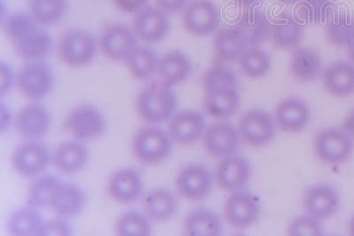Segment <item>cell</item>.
<instances>
[{
	"label": "cell",
	"instance_id": "cell-4",
	"mask_svg": "<svg viewBox=\"0 0 354 236\" xmlns=\"http://www.w3.org/2000/svg\"><path fill=\"white\" fill-rule=\"evenodd\" d=\"M172 139L169 133L155 127L145 126L136 132L131 149L138 161L147 166H156L165 161L172 152Z\"/></svg>",
	"mask_w": 354,
	"mask_h": 236
},
{
	"label": "cell",
	"instance_id": "cell-1",
	"mask_svg": "<svg viewBox=\"0 0 354 236\" xmlns=\"http://www.w3.org/2000/svg\"><path fill=\"white\" fill-rule=\"evenodd\" d=\"M3 30L15 52L25 61H44L53 50V39L30 12H15L8 15Z\"/></svg>",
	"mask_w": 354,
	"mask_h": 236
},
{
	"label": "cell",
	"instance_id": "cell-13",
	"mask_svg": "<svg viewBox=\"0 0 354 236\" xmlns=\"http://www.w3.org/2000/svg\"><path fill=\"white\" fill-rule=\"evenodd\" d=\"M213 184L214 176L210 169L199 163L183 166L176 179L177 191L189 201H199L207 197Z\"/></svg>",
	"mask_w": 354,
	"mask_h": 236
},
{
	"label": "cell",
	"instance_id": "cell-3",
	"mask_svg": "<svg viewBox=\"0 0 354 236\" xmlns=\"http://www.w3.org/2000/svg\"><path fill=\"white\" fill-rule=\"evenodd\" d=\"M99 41L86 28H73L59 37L57 51L59 59L68 67L82 68L94 61Z\"/></svg>",
	"mask_w": 354,
	"mask_h": 236
},
{
	"label": "cell",
	"instance_id": "cell-26",
	"mask_svg": "<svg viewBox=\"0 0 354 236\" xmlns=\"http://www.w3.org/2000/svg\"><path fill=\"white\" fill-rule=\"evenodd\" d=\"M192 62L181 50H172L160 57L158 73L160 81L175 87L185 83L192 73Z\"/></svg>",
	"mask_w": 354,
	"mask_h": 236
},
{
	"label": "cell",
	"instance_id": "cell-7",
	"mask_svg": "<svg viewBox=\"0 0 354 236\" xmlns=\"http://www.w3.org/2000/svg\"><path fill=\"white\" fill-rule=\"evenodd\" d=\"M101 53L113 62H125L138 46V39L132 28L123 23L106 26L99 37Z\"/></svg>",
	"mask_w": 354,
	"mask_h": 236
},
{
	"label": "cell",
	"instance_id": "cell-41",
	"mask_svg": "<svg viewBox=\"0 0 354 236\" xmlns=\"http://www.w3.org/2000/svg\"><path fill=\"white\" fill-rule=\"evenodd\" d=\"M296 12L300 20L320 23L334 14V0H297Z\"/></svg>",
	"mask_w": 354,
	"mask_h": 236
},
{
	"label": "cell",
	"instance_id": "cell-40",
	"mask_svg": "<svg viewBox=\"0 0 354 236\" xmlns=\"http://www.w3.org/2000/svg\"><path fill=\"white\" fill-rule=\"evenodd\" d=\"M202 84L205 93L214 91L236 89L239 84L238 75L232 68L223 64L212 66L205 72Z\"/></svg>",
	"mask_w": 354,
	"mask_h": 236
},
{
	"label": "cell",
	"instance_id": "cell-15",
	"mask_svg": "<svg viewBox=\"0 0 354 236\" xmlns=\"http://www.w3.org/2000/svg\"><path fill=\"white\" fill-rule=\"evenodd\" d=\"M240 134L235 126L227 121H218L207 128L202 140L210 156L224 159L234 155L239 150Z\"/></svg>",
	"mask_w": 354,
	"mask_h": 236
},
{
	"label": "cell",
	"instance_id": "cell-36",
	"mask_svg": "<svg viewBox=\"0 0 354 236\" xmlns=\"http://www.w3.org/2000/svg\"><path fill=\"white\" fill-rule=\"evenodd\" d=\"M325 34L331 45L346 47L354 37V18L348 12H334L327 21Z\"/></svg>",
	"mask_w": 354,
	"mask_h": 236
},
{
	"label": "cell",
	"instance_id": "cell-49",
	"mask_svg": "<svg viewBox=\"0 0 354 236\" xmlns=\"http://www.w3.org/2000/svg\"><path fill=\"white\" fill-rule=\"evenodd\" d=\"M233 3H235L236 5L240 6V8H252L258 3H260L261 0H232Z\"/></svg>",
	"mask_w": 354,
	"mask_h": 236
},
{
	"label": "cell",
	"instance_id": "cell-11",
	"mask_svg": "<svg viewBox=\"0 0 354 236\" xmlns=\"http://www.w3.org/2000/svg\"><path fill=\"white\" fill-rule=\"evenodd\" d=\"M169 14L157 6H148L133 15L132 28L138 40L154 45L166 39L170 30Z\"/></svg>",
	"mask_w": 354,
	"mask_h": 236
},
{
	"label": "cell",
	"instance_id": "cell-53",
	"mask_svg": "<svg viewBox=\"0 0 354 236\" xmlns=\"http://www.w3.org/2000/svg\"><path fill=\"white\" fill-rule=\"evenodd\" d=\"M28 1H30H30H33V0H28Z\"/></svg>",
	"mask_w": 354,
	"mask_h": 236
},
{
	"label": "cell",
	"instance_id": "cell-48",
	"mask_svg": "<svg viewBox=\"0 0 354 236\" xmlns=\"http://www.w3.org/2000/svg\"><path fill=\"white\" fill-rule=\"evenodd\" d=\"M344 130L348 132L351 137L354 139V110L350 113L348 118L344 122Z\"/></svg>",
	"mask_w": 354,
	"mask_h": 236
},
{
	"label": "cell",
	"instance_id": "cell-14",
	"mask_svg": "<svg viewBox=\"0 0 354 236\" xmlns=\"http://www.w3.org/2000/svg\"><path fill=\"white\" fill-rule=\"evenodd\" d=\"M261 213V204L251 192L232 191L226 201L224 214L233 228L245 229L254 224Z\"/></svg>",
	"mask_w": 354,
	"mask_h": 236
},
{
	"label": "cell",
	"instance_id": "cell-9",
	"mask_svg": "<svg viewBox=\"0 0 354 236\" xmlns=\"http://www.w3.org/2000/svg\"><path fill=\"white\" fill-rule=\"evenodd\" d=\"M315 149L322 162L340 165L346 161L353 153V137L343 128H328L316 137Z\"/></svg>",
	"mask_w": 354,
	"mask_h": 236
},
{
	"label": "cell",
	"instance_id": "cell-19",
	"mask_svg": "<svg viewBox=\"0 0 354 236\" xmlns=\"http://www.w3.org/2000/svg\"><path fill=\"white\" fill-rule=\"evenodd\" d=\"M303 204L306 213L324 220L337 212L340 206V197L332 186L315 184L305 192Z\"/></svg>",
	"mask_w": 354,
	"mask_h": 236
},
{
	"label": "cell",
	"instance_id": "cell-45",
	"mask_svg": "<svg viewBox=\"0 0 354 236\" xmlns=\"http://www.w3.org/2000/svg\"><path fill=\"white\" fill-rule=\"evenodd\" d=\"M113 2L119 11L133 15L149 6V0H113Z\"/></svg>",
	"mask_w": 354,
	"mask_h": 236
},
{
	"label": "cell",
	"instance_id": "cell-34",
	"mask_svg": "<svg viewBox=\"0 0 354 236\" xmlns=\"http://www.w3.org/2000/svg\"><path fill=\"white\" fill-rule=\"evenodd\" d=\"M160 57L149 46H138L125 61L129 74L136 80L148 81L158 73Z\"/></svg>",
	"mask_w": 354,
	"mask_h": 236
},
{
	"label": "cell",
	"instance_id": "cell-18",
	"mask_svg": "<svg viewBox=\"0 0 354 236\" xmlns=\"http://www.w3.org/2000/svg\"><path fill=\"white\" fill-rule=\"evenodd\" d=\"M107 188L110 197L115 202L122 204L135 203L144 192L143 176L133 168L117 170L111 175Z\"/></svg>",
	"mask_w": 354,
	"mask_h": 236
},
{
	"label": "cell",
	"instance_id": "cell-43",
	"mask_svg": "<svg viewBox=\"0 0 354 236\" xmlns=\"http://www.w3.org/2000/svg\"><path fill=\"white\" fill-rule=\"evenodd\" d=\"M71 236L73 235V228L68 219L58 216L46 220L44 223V236Z\"/></svg>",
	"mask_w": 354,
	"mask_h": 236
},
{
	"label": "cell",
	"instance_id": "cell-2",
	"mask_svg": "<svg viewBox=\"0 0 354 236\" xmlns=\"http://www.w3.org/2000/svg\"><path fill=\"white\" fill-rule=\"evenodd\" d=\"M178 97L174 87L158 81L139 92L136 108L139 117L151 125L170 121L175 115Z\"/></svg>",
	"mask_w": 354,
	"mask_h": 236
},
{
	"label": "cell",
	"instance_id": "cell-52",
	"mask_svg": "<svg viewBox=\"0 0 354 236\" xmlns=\"http://www.w3.org/2000/svg\"><path fill=\"white\" fill-rule=\"evenodd\" d=\"M277 2L283 3V4L289 5L295 3L297 0H276Z\"/></svg>",
	"mask_w": 354,
	"mask_h": 236
},
{
	"label": "cell",
	"instance_id": "cell-17",
	"mask_svg": "<svg viewBox=\"0 0 354 236\" xmlns=\"http://www.w3.org/2000/svg\"><path fill=\"white\" fill-rule=\"evenodd\" d=\"M207 125L203 115L194 110L175 113L169 124V137L173 141L189 146L203 137Z\"/></svg>",
	"mask_w": 354,
	"mask_h": 236
},
{
	"label": "cell",
	"instance_id": "cell-16",
	"mask_svg": "<svg viewBox=\"0 0 354 236\" xmlns=\"http://www.w3.org/2000/svg\"><path fill=\"white\" fill-rule=\"evenodd\" d=\"M50 122L52 118L48 109L37 101H32L19 109L14 124L22 137L35 140L48 133Z\"/></svg>",
	"mask_w": 354,
	"mask_h": 236
},
{
	"label": "cell",
	"instance_id": "cell-5",
	"mask_svg": "<svg viewBox=\"0 0 354 236\" xmlns=\"http://www.w3.org/2000/svg\"><path fill=\"white\" fill-rule=\"evenodd\" d=\"M55 84V72L44 61H28L17 73L18 90L31 101L46 99Z\"/></svg>",
	"mask_w": 354,
	"mask_h": 236
},
{
	"label": "cell",
	"instance_id": "cell-23",
	"mask_svg": "<svg viewBox=\"0 0 354 236\" xmlns=\"http://www.w3.org/2000/svg\"><path fill=\"white\" fill-rule=\"evenodd\" d=\"M178 200L171 190L166 188H151L143 198L144 212L151 222H169L178 210Z\"/></svg>",
	"mask_w": 354,
	"mask_h": 236
},
{
	"label": "cell",
	"instance_id": "cell-32",
	"mask_svg": "<svg viewBox=\"0 0 354 236\" xmlns=\"http://www.w3.org/2000/svg\"><path fill=\"white\" fill-rule=\"evenodd\" d=\"M44 223L39 210L28 206L11 213L6 228L14 236H44Z\"/></svg>",
	"mask_w": 354,
	"mask_h": 236
},
{
	"label": "cell",
	"instance_id": "cell-12",
	"mask_svg": "<svg viewBox=\"0 0 354 236\" xmlns=\"http://www.w3.org/2000/svg\"><path fill=\"white\" fill-rule=\"evenodd\" d=\"M239 131L240 137L248 146L263 147L270 144L276 135V121L265 110L252 109L240 119Z\"/></svg>",
	"mask_w": 354,
	"mask_h": 236
},
{
	"label": "cell",
	"instance_id": "cell-44",
	"mask_svg": "<svg viewBox=\"0 0 354 236\" xmlns=\"http://www.w3.org/2000/svg\"><path fill=\"white\" fill-rule=\"evenodd\" d=\"M0 96L3 100L10 93L17 81V74L8 62H0Z\"/></svg>",
	"mask_w": 354,
	"mask_h": 236
},
{
	"label": "cell",
	"instance_id": "cell-46",
	"mask_svg": "<svg viewBox=\"0 0 354 236\" xmlns=\"http://www.w3.org/2000/svg\"><path fill=\"white\" fill-rule=\"evenodd\" d=\"M155 2L158 8L169 14L183 12L189 0H155Z\"/></svg>",
	"mask_w": 354,
	"mask_h": 236
},
{
	"label": "cell",
	"instance_id": "cell-39",
	"mask_svg": "<svg viewBox=\"0 0 354 236\" xmlns=\"http://www.w3.org/2000/svg\"><path fill=\"white\" fill-rule=\"evenodd\" d=\"M151 222L145 213L131 210L119 216L115 230L119 236H148L151 234Z\"/></svg>",
	"mask_w": 354,
	"mask_h": 236
},
{
	"label": "cell",
	"instance_id": "cell-30",
	"mask_svg": "<svg viewBox=\"0 0 354 236\" xmlns=\"http://www.w3.org/2000/svg\"><path fill=\"white\" fill-rule=\"evenodd\" d=\"M289 69L297 81L310 83L320 77L322 72L321 56L314 50L297 47L290 55Z\"/></svg>",
	"mask_w": 354,
	"mask_h": 236
},
{
	"label": "cell",
	"instance_id": "cell-20",
	"mask_svg": "<svg viewBox=\"0 0 354 236\" xmlns=\"http://www.w3.org/2000/svg\"><path fill=\"white\" fill-rule=\"evenodd\" d=\"M86 204V194L80 186L62 181L53 192L49 208L56 215L68 219L83 212Z\"/></svg>",
	"mask_w": 354,
	"mask_h": 236
},
{
	"label": "cell",
	"instance_id": "cell-25",
	"mask_svg": "<svg viewBox=\"0 0 354 236\" xmlns=\"http://www.w3.org/2000/svg\"><path fill=\"white\" fill-rule=\"evenodd\" d=\"M325 90L337 97H346L354 94V64L339 61L330 63L322 74Z\"/></svg>",
	"mask_w": 354,
	"mask_h": 236
},
{
	"label": "cell",
	"instance_id": "cell-27",
	"mask_svg": "<svg viewBox=\"0 0 354 236\" xmlns=\"http://www.w3.org/2000/svg\"><path fill=\"white\" fill-rule=\"evenodd\" d=\"M248 47L245 37L235 25L218 28L214 34V52L221 62L239 61Z\"/></svg>",
	"mask_w": 354,
	"mask_h": 236
},
{
	"label": "cell",
	"instance_id": "cell-37",
	"mask_svg": "<svg viewBox=\"0 0 354 236\" xmlns=\"http://www.w3.org/2000/svg\"><path fill=\"white\" fill-rule=\"evenodd\" d=\"M239 62L243 73L250 79L264 77L270 73L272 67L270 55L259 46L248 47Z\"/></svg>",
	"mask_w": 354,
	"mask_h": 236
},
{
	"label": "cell",
	"instance_id": "cell-50",
	"mask_svg": "<svg viewBox=\"0 0 354 236\" xmlns=\"http://www.w3.org/2000/svg\"><path fill=\"white\" fill-rule=\"evenodd\" d=\"M346 48L351 61L354 64V37H353V39L351 40L348 46H346Z\"/></svg>",
	"mask_w": 354,
	"mask_h": 236
},
{
	"label": "cell",
	"instance_id": "cell-29",
	"mask_svg": "<svg viewBox=\"0 0 354 236\" xmlns=\"http://www.w3.org/2000/svg\"><path fill=\"white\" fill-rule=\"evenodd\" d=\"M235 26L245 37L249 47L259 46L271 36V23L263 12L252 8H246L239 15Z\"/></svg>",
	"mask_w": 354,
	"mask_h": 236
},
{
	"label": "cell",
	"instance_id": "cell-33",
	"mask_svg": "<svg viewBox=\"0 0 354 236\" xmlns=\"http://www.w3.org/2000/svg\"><path fill=\"white\" fill-rule=\"evenodd\" d=\"M241 97L238 90L229 89L205 93L204 108L212 118L225 119L239 111Z\"/></svg>",
	"mask_w": 354,
	"mask_h": 236
},
{
	"label": "cell",
	"instance_id": "cell-35",
	"mask_svg": "<svg viewBox=\"0 0 354 236\" xmlns=\"http://www.w3.org/2000/svg\"><path fill=\"white\" fill-rule=\"evenodd\" d=\"M68 10V0H33L30 12L37 23L44 28L58 25Z\"/></svg>",
	"mask_w": 354,
	"mask_h": 236
},
{
	"label": "cell",
	"instance_id": "cell-51",
	"mask_svg": "<svg viewBox=\"0 0 354 236\" xmlns=\"http://www.w3.org/2000/svg\"><path fill=\"white\" fill-rule=\"evenodd\" d=\"M349 232L351 235L354 236V217L349 223Z\"/></svg>",
	"mask_w": 354,
	"mask_h": 236
},
{
	"label": "cell",
	"instance_id": "cell-42",
	"mask_svg": "<svg viewBox=\"0 0 354 236\" xmlns=\"http://www.w3.org/2000/svg\"><path fill=\"white\" fill-rule=\"evenodd\" d=\"M288 233L292 236H320L324 235V231L321 220L306 213L292 220Z\"/></svg>",
	"mask_w": 354,
	"mask_h": 236
},
{
	"label": "cell",
	"instance_id": "cell-31",
	"mask_svg": "<svg viewBox=\"0 0 354 236\" xmlns=\"http://www.w3.org/2000/svg\"><path fill=\"white\" fill-rule=\"evenodd\" d=\"M183 228L189 236H218L223 233L220 216L205 207L192 210L185 217Z\"/></svg>",
	"mask_w": 354,
	"mask_h": 236
},
{
	"label": "cell",
	"instance_id": "cell-47",
	"mask_svg": "<svg viewBox=\"0 0 354 236\" xmlns=\"http://www.w3.org/2000/svg\"><path fill=\"white\" fill-rule=\"evenodd\" d=\"M12 124H15V118L8 106L1 100L0 104V133L4 135L9 130Z\"/></svg>",
	"mask_w": 354,
	"mask_h": 236
},
{
	"label": "cell",
	"instance_id": "cell-24",
	"mask_svg": "<svg viewBox=\"0 0 354 236\" xmlns=\"http://www.w3.org/2000/svg\"><path fill=\"white\" fill-rule=\"evenodd\" d=\"M88 161V152L83 141H65L56 148L52 162L63 175H75L81 172Z\"/></svg>",
	"mask_w": 354,
	"mask_h": 236
},
{
	"label": "cell",
	"instance_id": "cell-38",
	"mask_svg": "<svg viewBox=\"0 0 354 236\" xmlns=\"http://www.w3.org/2000/svg\"><path fill=\"white\" fill-rule=\"evenodd\" d=\"M61 179L55 175H46L39 176L28 188L27 204L37 210L49 208L50 199Z\"/></svg>",
	"mask_w": 354,
	"mask_h": 236
},
{
	"label": "cell",
	"instance_id": "cell-22",
	"mask_svg": "<svg viewBox=\"0 0 354 236\" xmlns=\"http://www.w3.org/2000/svg\"><path fill=\"white\" fill-rule=\"evenodd\" d=\"M251 176V165L246 157L232 155L224 157L218 165L216 178L218 185L227 191L242 190Z\"/></svg>",
	"mask_w": 354,
	"mask_h": 236
},
{
	"label": "cell",
	"instance_id": "cell-21",
	"mask_svg": "<svg viewBox=\"0 0 354 236\" xmlns=\"http://www.w3.org/2000/svg\"><path fill=\"white\" fill-rule=\"evenodd\" d=\"M274 121L281 130L299 133L306 130L309 124V107L298 97H286L278 104Z\"/></svg>",
	"mask_w": 354,
	"mask_h": 236
},
{
	"label": "cell",
	"instance_id": "cell-10",
	"mask_svg": "<svg viewBox=\"0 0 354 236\" xmlns=\"http://www.w3.org/2000/svg\"><path fill=\"white\" fill-rule=\"evenodd\" d=\"M182 21L189 34L207 37L219 28L220 12L210 0H192L182 12Z\"/></svg>",
	"mask_w": 354,
	"mask_h": 236
},
{
	"label": "cell",
	"instance_id": "cell-8",
	"mask_svg": "<svg viewBox=\"0 0 354 236\" xmlns=\"http://www.w3.org/2000/svg\"><path fill=\"white\" fill-rule=\"evenodd\" d=\"M52 159L48 148L39 141L30 140L15 148L11 164L15 171L24 177H37L48 168Z\"/></svg>",
	"mask_w": 354,
	"mask_h": 236
},
{
	"label": "cell",
	"instance_id": "cell-28",
	"mask_svg": "<svg viewBox=\"0 0 354 236\" xmlns=\"http://www.w3.org/2000/svg\"><path fill=\"white\" fill-rule=\"evenodd\" d=\"M270 37L277 49L292 51L302 42L304 27L294 15L283 12L271 24Z\"/></svg>",
	"mask_w": 354,
	"mask_h": 236
},
{
	"label": "cell",
	"instance_id": "cell-6",
	"mask_svg": "<svg viewBox=\"0 0 354 236\" xmlns=\"http://www.w3.org/2000/svg\"><path fill=\"white\" fill-rule=\"evenodd\" d=\"M65 126L75 140L81 141L97 139L106 128L105 115L93 105L75 107L66 116Z\"/></svg>",
	"mask_w": 354,
	"mask_h": 236
}]
</instances>
